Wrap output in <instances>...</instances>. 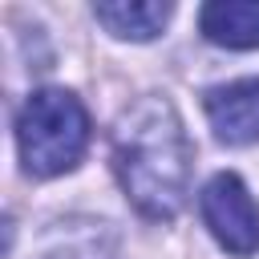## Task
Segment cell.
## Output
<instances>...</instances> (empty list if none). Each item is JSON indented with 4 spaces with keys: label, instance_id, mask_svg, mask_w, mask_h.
Wrapping results in <instances>:
<instances>
[{
    "label": "cell",
    "instance_id": "obj_1",
    "mask_svg": "<svg viewBox=\"0 0 259 259\" xmlns=\"http://www.w3.org/2000/svg\"><path fill=\"white\" fill-rule=\"evenodd\" d=\"M113 170L146 219H174L190 182V142L166 97L134 101L113 130Z\"/></svg>",
    "mask_w": 259,
    "mask_h": 259
},
{
    "label": "cell",
    "instance_id": "obj_2",
    "mask_svg": "<svg viewBox=\"0 0 259 259\" xmlns=\"http://www.w3.org/2000/svg\"><path fill=\"white\" fill-rule=\"evenodd\" d=\"M20 162L36 178H57L73 170L89 146V113L69 89H40L24 101L16 117Z\"/></svg>",
    "mask_w": 259,
    "mask_h": 259
},
{
    "label": "cell",
    "instance_id": "obj_3",
    "mask_svg": "<svg viewBox=\"0 0 259 259\" xmlns=\"http://www.w3.org/2000/svg\"><path fill=\"white\" fill-rule=\"evenodd\" d=\"M198 206L223 251L243 255V259L259 251V206L239 174H214L202 186Z\"/></svg>",
    "mask_w": 259,
    "mask_h": 259
},
{
    "label": "cell",
    "instance_id": "obj_4",
    "mask_svg": "<svg viewBox=\"0 0 259 259\" xmlns=\"http://www.w3.org/2000/svg\"><path fill=\"white\" fill-rule=\"evenodd\" d=\"M202 105H206V117H210V130L219 142H227V146L259 142V81L255 77L206 89Z\"/></svg>",
    "mask_w": 259,
    "mask_h": 259
},
{
    "label": "cell",
    "instance_id": "obj_5",
    "mask_svg": "<svg viewBox=\"0 0 259 259\" xmlns=\"http://www.w3.org/2000/svg\"><path fill=\"white\" fill-rule=\"evenodd\" d=\"M198 28L214 45L259 49V4L255 0H214V4H202Z\"/></svg>",
    "mask_w": 259,
    "mask_h": 259
},
{
    "label": "cell",
    "instance_id": "obj_6",
    "mask_svg": "<svg viewBox=\"0 0 259 259\" xmlns=\"http://www.w3.org/2000/svg\"><path fill=\"white\" fill-rule=\"evenodd\" d=\"M93 16L121 40H150L162 32L170 20V4L154 0H113V4H93Z\"/></svg>",
    "mask_w": 259,
    "mask_h": 259
}]
</instances>
